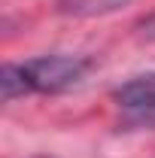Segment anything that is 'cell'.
I'll return each mask as SVG.
<instances>
[{"label":"cell","instance_id":"cell-4","mask_svg":"<svg viewBox=\"0 0 155 158\" xmlns=\"http://www.w3.org/2000/svg\"><path fill=\"white\" fill-rule=\"evenodd\" d=\"M137 31H140V37H143V40L155 43V12H152V15H146V19L140 21V27H137Z\"/></svg>","mask_w":155,"mask_h":158},{"label":"cell","instance_id":"cell-1","mask_svg":"<svg viewBox=\"0 0 155 158\" xmlns=\"http://www.w3.org/2000/svg\"><path fill=\"white\" fill-rule=\"evenodd\" d=\"M91 61L79 55H43L24 64H3L0 70V98L3 103L24 94H58L73 88L88 73Z\"/></svg>","mask_w":155,"mask_h":158},{"label":"cell","instance_id":"cell-3","mask_svg":"<svg viewBox=\"0 0 155 158\" xmlns=\"http://www.w3.org/2000/svg\"><path fill=\"white\" fill-rule=\"evenodd\" d=\"M125 3L128 0H73V3H67V12H73V15H100V12H113Z\"/></svg>","mask_w":155,"mask_h":158},{"label":"cell","instance_id":"cell-2","mask_svg":"<svg viewBox=\"0 0 155 158\" xmlns=\"http://www.w3.org/2000/svg\"><path fill=\"white\" fill-rule=\"evenodd\" d=\"M116 106L140 125H155V73L134 76L113 91Z\"/></svg>","mask_w":155,"mask_h":158}]
</instances>
